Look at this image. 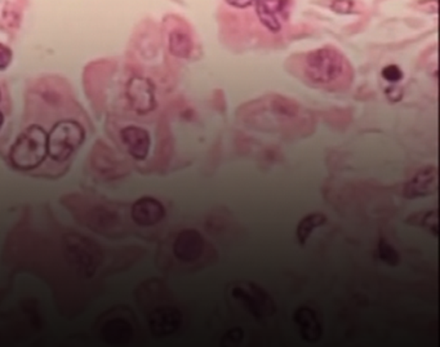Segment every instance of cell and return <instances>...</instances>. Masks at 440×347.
Returning <instances> with one entry per match:
<instances>
[{"instance_id": "1", "label": "cell", "mask_w": 440, "mask_h": 347, "mask_svg": "<svg viewBox=\"0 0 440 347\" xmlns=\"http://www.w3.org/2000/svg\"><path fill=\"white\" fill-rule=\"evenodd\" d=\"M48 157V133L40 125H29L9 150V160L18 171H33Z\"/></svg>"}, {"instance_id": "2", "label": "cell", "mask_w": 440, "mask_h": 347, "mask_svg": "<svg viewBox=\"0 0 440 347\" xmlns=\"http://www.w3.org/2000/svg\"><path fill=\"white\" fill-rule=\"evenodd\" d=\"M86 130L73 119H64L53 125L48 133V157L56 163H65L81 149Z\"/></svg>"}, {"instance_id": "3", "label": "cell", "mask_w": 440, "mask_h": 347, "mask_svg": "<svg viewBox=\"0 0 440 347\" xmlns=\"http://www.w3.org/2000/svg\"><path fill=\"white\" fill-rule=\"evenodd\" d=\"M306 73L319 84H330L340 79L345 72V58L340 52L324 47L310 52L306 57Z\"/></svg>"}, {"instance_id": "4", "label": "cell", "mask_w": 440, "mask_h": 347, "mask_svg": "<svg viewBox=\"0 0 440 347\" xmlns=\"http://www.w3.org/2000/svg\"><path fill=\"white\" fill-rule=\"evenodd\" d=\"M292 0H256V16L258 21L272 34L280 33L283 22L288 20Z\"/></svg>"}, {"instance_id": "5", "label": "cell", "mask_w": 440, "mask_h": 347, "mask_svg": "<svg viewBox=\"0 0 440 347\" xmlns=\"http://www.w3.org/2000/svg\"><path fill=\"white\" fill-rule=\"evenodd\" d=\"M127 98L137 114L145 115L155 109V88L146 78H133L127 86Z\"/></svg>"}, {"instance_id": "6", "label": "cell", "mask_w": 440, "mask_h": 347, "mask_svg": "<svg viewBox=\"0 0 440 347\" xmlns=\"http://www.w3.org/2000/svg\"><path fill=\"white\" fill-rule=\"evenodd\" d=\"M438 191V168L427 166L418 171L404 186V196L407 199H417L433 195Z\"/></svg>"}, {"instance_id": "7", "label": "cell", "mask_w": 440, "mask_h": 347, "mask_svg": "<svg viewBox=\"0 0 440 347\" xmlns=\"http://www.w3.org/2000/svg\"><path fill=\"white\" fill-rule=\"evenodd\" d=\"M120 138L133 159L145 160L151 147L150 133L139 125H127L120 130Z\"/></svg>"}, {"instance_id": "8", "label": "cell", "mask_w": 440, "mask_h": 347, "mask_svg": "<svg viewBox=\"0 0 440 347\" xmlns=\"http://www.w3.org/2000/svg\"><path fill=\"white\" fill-rule=\"evenodd\" d=\"M166 217V210L162 203L151 196L139 198L133 203L132 218L139 226L149 227L159 224Z\"/></svg>"}, {"instance_id": "9", "label": "cell", "mask_w": 440, "mask_h": 347, "mask_svg": "<svg viewBox=\"0 0 440 347\" xmlns=\"http://www.w3.org/2000/svg\"><path fill=\"white\" fill-rule=\"evenodd\" d=\"M234 295L243 300V302L250 307L253 315L266 317L274 312L272 301L266 300V295L262 290H258L256 285L243 284L242 287L234 290Z\"/></svg>"}, {"instance_id": "10", "label": "cell", "mask_w": 440, "mask_h": 347, "mask_svg": "<svg viewBox=\"0 0 440 347\" xmlns=\"http://www.w3.org/2000/svg\"><path fill=\"white\" fill-rule=\"evenodd\" d=\"M203 249V240L197 232H181L177 239L175 252L184 261H192L198 258Z\"/></svg>"}, {"instance_id": "11", "label": "cell", "mask_w": 440, "mask_h": 347, "mask_svg": "<svg viewBox=\"0 0 440 347\" xmlns=\"http://www.w3.org/2000/svg\"><path fill=\"white\" fill-rule=\"evenodd\" d=\"M296 323L300 328L302 337L310 342H316L322 334V328L316 319V315L308 307H301L296 314Z\"/></svg>"}, {"instance_id": "12", "label": "cell", "mask_w": 440, "mask_h": 347, "mask_svg": "<svg viewBox=\"0 0 440 347\" xmlns=\"http://www.w3.org/2000/svg\"><path fill=\"white\" fill-rule=\"evenodd\" d=\"M169 50L177 57H189L192 51V42L189 33L184 29L173 30L169 35Z\"/></svg>"}, {"instance_id": "13", "label": "cell", "mask_w": 440, "mask_h": 347, "mask_svg": "<svg viewBox=\"0 0 440 347\" xmlns=\"http://www.w3.org/2000/svg\"><path fill=\"white\" fill-rule=\"evenodd\" d=\"M327 222V217L324 216L323 213H311L305 218H302L301 222L297 226V240L299 243L303 246L306 241H308L310 235L313 234V232L323 226Z\"/></svg>"}, {"instance_id": "14", "label": "cell", "mask_w": 440, "mask_h": 347, "mask_svg": "<svg viewBox=\"0 0 440 347\" xmlns=\"http://www.w3.org/2000/svg\"><path fill=\"white\" fill-rule=\"evenodd\" d=\"M337 15H359L364 12V6L357 0H328L325 4Z\"/></svg>"}, {"instance_id": "15", "label": "cell", "mask_w": 440, "mask_h": 347, "mask_svg": "<svg viewBox=\"0 0 440 347\" xmlns=\"http://www.w3.org/2000/svg\"><path fill=\"white\" fill-rule=\"evenodd\" d=\"M377 254H378L380 260L383 261L390 266H396L400 262V256L396 252L395 248L388 243L385 239L380 240L378 248H377Z\"/></svg>"}, {"instance_id": "16", "label": "cell", "mask_w": 440, "mask_h": 347, "mask_svg": "<svg viewBox=\"0 0 440 347\" xmlns=\"http://www.w3.org/2000/svg\"><path fill=\"white\" fill-rule=\"evenodd\" d=\"M381 75L382 78L389 83H398L403 79L404 76L403 70L394 64L385 66L381 70Z\"/></svg>"}, {"instance_id": "17", "label": "cell", "mask_w": 440, "mask_h": 347, "mask_svg": "<svg viewBox=\"0 0 440 347\" xmlns=\"http://www.w3.org/2000/svg\"><path fill=\"white\" fill-rule=\"evenodd\" d=\"M421 217V222L417 224L424 226L427 230L434 232V235H438V212H426L422 215H418Z\"/></svg>"}, {"instance_id": "18", "label": "cell", "mask_w": 440, "mask_h": 347, "mask_svg": "<svg viewBox=\"0 0 440 347\" xmlns=\"http://www.w3.org/2000/svg\"><path fill=\"white\" fill-rule=\"evenodd\" d=\"M13 59V52L6 44L0 43V72L8 69Z\"/></svg>"}, {"instance_id": "19", "label": "cell", "mask_w": 440, "mask_h": 347, "mask_svg": "<svg viewBox=\"0 0 440 347\" xmlns=\"http://www.w3.org/2000/svg\"><path fill=\"white\" fill-rule=\"evenodd\" d=\"M226 4L235 9H247V8L255 6L256 0H225Z\"/></svg>"}, {"instance_id": "20", "label": "cell", "mask_w": 440, "mask_h": 347, "mask_svg": "<svg viewBox=\"0 0 440 347\" xmlns=\"http://www.w3.org/2000/svg\"><path fill=\"white\" fill-rule=\"evenodd\" d=\"M3 124H4V115H3V113L0 111V130H1V127H3Z\"/></svg>"}, {"instance_id": "21", "label": "cell", "mask_w": 440, "mask_h": 347, "mask_svg": "<svg viewBox=\"0 0 440 347\" xmlns=\"http://www.w3.org/2000/svg\"><path fill=\"white\" fill-rule=\"evenodd\" d=\"M0 100H1V92H0Z\"/></svg>"}]
</instances>
